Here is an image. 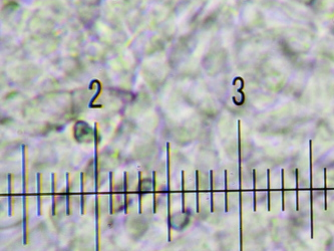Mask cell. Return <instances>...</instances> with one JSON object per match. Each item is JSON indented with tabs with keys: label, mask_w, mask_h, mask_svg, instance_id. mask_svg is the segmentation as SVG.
<instances>
[{
	"label": "cell",
	"mask_w": 334,
	"mask_h": 251,
	"mask_svg": "<svg viewBox=\"0 0 334 251\" xmlns=\"http://www.w3.org/2000/svg\"><path fill=\"white\" fill-rule=\"evenodd\" d=\"M311 141L309 142V163H310V220H311V237L313 238V196H312V152H311Z\"/></svg>",
	"instance_id": "obj_1"
},
{
	"label": "cell",
	"mask_w": 334,
	"mask_h": 251,
	"mask_svg": "<svg viewBox=\"0 0 334 251\" xmlns=\"http://www.w3.org/2000/svg\"><path fill=\"white\" fill-rule=\"evenodd\" d=\"M271 192H270V170H267V210L271 211Z\"/></svg>",
	"instance_id": "obj_2"
},
{
	"label": "cell",
	"mask_w": 334,
	"mask_h": 251,
	"mask_svg": "<svg viewBox=\"0 0 334 251\" xmlns=\"http://www.w3.org/2000/svg\"><path fill=\"white\" fill-rule=\"evenodd\" d=\"M324 209L327 210V169L324 168Z\"/></svg>",
	"instance_id": "obj_3"
},
{
	"label": "cell",
	"mask_w": 334,
	"mask_h": 251,
	"mask_svg": "<svg viewBox=\"0 0 334 251\" xmlns=\"http://www.w3.org/2000/svg\"><path fill=\"white\" fill-rule=\"evenodd\" d=\"M256 173L253 170V211L256 212Z\"/></svg>",
	"instance_id": "obj_4"
},
{
	"label": "cell",
	"mask_w": 334,
	"mask_h": 251,
	"mask_svg": "<svg viewBox=\"0 0 334 251\" xmlns=\"http://www.w3.org/2000/svg\"><path fill=\"white\" fill-rule=\"evenodd\" d=\"M92 83H98V90H96V93H95V96H93V98H92V99H90V103H90V105H89L90 108H92V106L93 102H95V100L96 99V98H98V96H99V93H101V83H99V81H98V80H92Z\"/></svg>",
	"instance_id": "obj_5"
},
{
	"label": "cell",
	"mask_w": 334,
	"mask_h": 251,
	"mask_svg": "<svg viewBox=\"0 0 334 251\" xmlns=\"http://www.w3.org/2000/svg\"><path fill=\"white\" fill-rule=\"evenodd\" d=\"M281 177H282V211L285 210V187H284V170H281Z\"/></svg>",
	"instance_id": "obj_6"
},
{
	"label": "cell",
	"mask_w": 334,
	"mask_h": 251,
	"mask_svg": "<svg viewBox=\"0 0 334 251\" xmlns=\"http://www.w3.org/2000/svg\"><path fill=\"white\" fill-rule=\"evenodd\" d=\"M296 210H299V200H298V170H296Z\"/></svg>",
	"instance_id": "obj_7"
}]
</instances>
